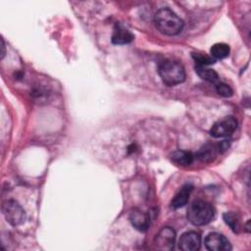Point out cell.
Returning a JSON list of instances; mask_svg holds the SVG:
<instances>
[{
  "label": "cell",
  "mask_w": 251,
  "mask_h": 251,
  "mask_svg": "<svg viewBox=\"0 0 251 251\" xmlns=\"http://www.w3.org/2000/svg\"><path fill=\"white\" fill-rule=\"evenodd\" d=\"M154 24L158 30L166 35H176L183 28V21L171 9L162 8L154 16Z\"/></svg>",
  "instance_id": "cell-1"
},
{
  "label": "cell",
  "mask_w": 251,
  "mask_h": 251,
  "mask_svg": "<svg viewBox=\"0 0 251 251\" xmlns=\"http://www.w3.org/2000/svg\"><path fill=\"white\" fill-rule=\"evenodd\" d=\"M158 73L163 82L169 86L179 84L185 79V71L181 64L176 61H164L159 65Z\"/></svg>",
  "instance_id": "cell-2"
},
{
  "label": "cell",
  "mask_w": 251,
  "mask_h": 251,
  "mask_svg": "<svg viewBox=\"0 0 251 251\" xmlns=\"http://www.w3.org/2000/svg\"><path fill=\"white\" fill-rule=\"evenodd\" d=\"M215 210L211 204L205 201H194L187 210V219L194 226H204L212 221Z\"/></svg>",
  "instance_id": "cell-3"
},
{
  "label": "cell",
  "mask_w": 251,
  "mask_h": 251,
  "mask_svg": "<svg viewBox=\"0 0 251 251\" xmlns=\"http://www.w3.org/2000/svg\"><path fill=\"white\" fill-rule=\"evenodd\" d=\"M2 212L6 221L12 226H19L24 223L25 214L22 206L15 200H7L2 205Z\"/></svg>",
  "instance_id": "cell-4"
},
{
  "label": "cell",
  "mask_w": 251,
  "mask_h": 251,
  "mask_svg": "<svg viewBox=\"0 0 251 251\" xmlns=\"http://www.w3.org/2000/svg\"><path fill=\"white\" fill-rule=\"evenodd\" d=\"M237 127V121L232 116H227L216 122L210 130L213 137H226L231 135Z\"/></svg>",
  "instance_id": "cell-5"
},
{
  "label": "cell",
  "mask_w": 251,
  "mask_h": 251,
  "mask_svg": "<svg viewBox=\"0 0 251 251\" xmlns=\"http://www.w3.org/2000/svg\"><path fill=\"white\" fill-rule=\"evenodd\" d=\"M176 231L170 227H163L155 236L154 244L157 249L160 250H172L175 246Z\"/></svg>",
  "instance_id": "cell-6"
},
{
  "label": "cell",
  "mask_w": 251,
  "mask_h": 251,
  "mask_svg": "<svg viewBox=\"0 0 251 251\" xmlns=\"http://www.w3.org/2000/svg\"><path fill=\"white\" fill-rule=\"evenodd\" d=\"M205 246L210 251H228L230 243L226 236L218 232H211L205 238Z\"/></svg>",
  "instance_id": "cell-7"
},
{
  "label": "cell",
  "mask_w": 251,
  "mask_h": 251,
  "mask_svg": "<svg viewBox=\"0 0 251 251\" xmlns=\"http://www.w3.org/2000/svg\"><path fill=\"white\" fill-rule=\"evenodd\" d=\"M200 245L201 236L198 232L193 230L184 232L178 240V247L182 251H196L200 248Z\"/></svg>",
  "instance_id": "cell-8"
},
{
  "label": "cell",
  "mask_w": 251,
  "mask_h": 251,
  "mask_svg": "<svg viewBox=\"0 0 251 251\" xmlns=\"http://www.w3.org/2000/svg\"><path fill=\"white\" fill-rule=\"evenodd\" d=\"M133 39V34L126 28L124 25L117 24L115 25L113 34H112V42L117 45H124L131 42Z\"/></svg>",
  "instance_id": "cell-9"
},
{
  "label": "cell",
  "mask_w": 251,
  "mask_h": 251,
  "mask_svg": "<svg viewBox=\"0 0 251 251\" xmlns=\"http://www.w3.org/2000/svg\"><path fill=\"white\" fill-rule=\"evenodd\" d=\"M129 221L131 225L140 231H145L150 224V218L147 214L141 212L140 210H133L130 212Z\"/></svg>",
  "instance_id": "cell-10"
},
{
  "label": "cell",
  "mask_w": 251,
  "mask_h": 251,
  "mask_svg": "<svg viewBox=\"0 0 251 251\" xmlns=\"http://www.w3.org/2000/svg\"><path fill=\"white\" fill-rule=\"evenodd\" d=\"M191 191H192V185H190V184L183 185L179 189V191L176 194V196L173 198V200L171 202V206L174 209H178V208L185 206L189 199Z\"/></svg>",
  "instance_id": "cell-11"
},
{
  "label": "cell",
  "mask_w": 251,
  "mask_h": 251,
  "mask_svg": "<svg viewBox=\"0 0 251 251\" xmlns=\"http://www.w3.org/2000/svg\"><path fill=\"white\" fill-rule=\"evenodd\" d=\"M171 160L177 166L186 167L193 162V155L188 151L177 150L171 155Z\"/></svg>",
  "instance_id": "cell-12"
},
{
  "label": "cell",
  "mask_w": 251,
  "mask_h": 251,
  "mask_svg": "<svg viewBox=\"0 0 251 251\" xmlns=\"http://www.w3.org/2000/svg\"><path fill=\"white\" fill-rule=\"evenodd\" d=\"M195 72L202 79L206 81H209L211 83H216V84L219 82V75L212 69H209L203 66H195Z\"/></svg>",
  "instance_id": "cell-13"
},
{
  "label": "cell",
  "mask_w": 251,
  "mask_h": 251,
  "mask_svg": "<svg viewBox=\"0 0 251 251\" xmlns=\"http://www.w3.org/2000/svg\"><path fill=\"white\" fill-rule=\"evenodd\" d=\"M218 152V145L216 146L214 144H206L200 149V151L197 153V156L203 162H210L213 160Z\"/></svg>",
  "instance_id": "cell-14"
},
{
  "label": "cell",
  "mask_w": 251,
  "mask_h": 251,
  "mask_svg": "<svg viewBox=\"0 0 251 251\" xmlns=\"http://www.w3.org/2000/svg\"><path fill=\"white\" fill-rule=\"evenodd\" d=\"M229 46L226 43H216L214 44L211 49H210V53L211 56L216 60H221V59H225L229 55Z\"/></svg>",
  "instance_id": "cell-15"
},
{
  "label": "cell",
  "mask_w": 251,
  "mask_h": 251,
  "mask_svg": "<svg viewBox=\"0 0 251 251\" xmlns=\"http://www.w3.org/2000/svg\"><path fill=\"white\" fill-rule=\"evenodd\" d=\"M192 58L194 59L196 66H203V67L212 65L216 61L212 56H209L207 54H202V53H192Z\"/></svg>",
  "instance_id": "cell-16"
},
{
  "label": "cell",
  "mask_w": 251,
  "mask_h": 251,
  "mask_svg": "<svg viewBox=\"0 0 251 251\" xmlns=\"http://www.w3.org/2000/svg\"><path fill=\"white\" fill-rule=\"evenodd\" d=\"M216 90H217V93L223 97H230L233 93L230 86H228L224 82H218L216 84Z\"/></svg>",
  "instance_id": "cell-17"
},
{
  "label": "cell",
  "mask_w": 251,
  "mask_h": 251,
  "mask_svg": "<svg viewBox=\"0 0 251 251\" xmlns=\"http://www.w3.org/2000/svg\"><path fill=\"white\" fill-rule=\"evenodd\" d=\"M224 220L234 231L236 230L238 226H237V219H236L234 214H232V213H226L224 215Z\"/></svg>",
  "instance_id": "cell-18"
},
{
  "label": "cell",
  "mask_w": 251,
  "mask_h": 251,
  "mask_svg": "<svg viewBox=\"0 0 251 251\" xmlns=\"http://www.w3.org/2000/svg\"><path fill=\"white\" fill-rule=\"evenodd\" d=\"M1 42H2V54H1V58L3 59V57L5 56V53H6V52H5V43H4V40H3V39L1 40Z\"/></svg>",
  "instance_id": "cell-19"
}]
</instances>
